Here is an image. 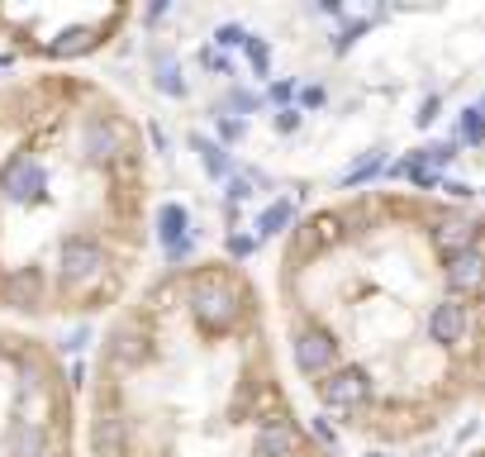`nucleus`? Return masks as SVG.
Here are the masks:
<instances>
[{
	"mask_svg": "<svg viewBox=\"0 0 485 457\" xmlns=\"http://www.w3.org/2000/svg\"><path fill=\"white\" fill-rule=\"evenodd\" d=\"M153 200L147 129L110 81L0 72V320H110L143 286Z\"/></svg>",
	"mask_w": 485,
	"mask_h": 457,
	"instance_id": "nucleus-1",
	"label": "nucleus"
},
{
	"mask_svg": "<svg viewBox=\"0 0 485 457\" xmlns=\"http://www.w3.org/2000/svg\"><path fill=\"white\" fill-rule=\"evenodd\" d=\"M81 457H333L290 401L248 267L172 262L105 320Z\"/></svg>",
	"mask_w": 485,
	"mask_h": 457,
	"instance_id": "nucleus-2",
	"label": "nucleus"
},
{
	"mask_svg": "<svg viewBox=\"0 0 485 457\" xmlns=\"http://www.w3.org/2000/svg\"><path fill=\"white\" fill-rule=\"evenodd\" d=\"M0 457H81V391L38 329L0 320Z\"/></svg>",
	"mask_w": 485,
	"mask_h": 457,
	"instance_id": "nucleus-3",
	"label": "nucleus"
},
{
	"mask_svg": "<svg viewBox=\"0 0 485 457\" xmlns=\"http://www.w3.org/2000/svg\"><path fill=\"white\" fill-rule=\"evenodd\" d=\"M134 10H15L0 5V44L34 57V67H67L105 48Z\"/></svg>",
	"mask_w": 485,
	"mask_h": 457,
	"instance_id": "nucleus-4",
	"label": "nucleus"
}]
</instances>
